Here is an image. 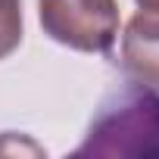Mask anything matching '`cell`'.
I'll list each match as a JSON object with an SVG mask.
<instances>
[{
  "mask_svg": "<svg viewBox=\"0 0 159 159\" xmlns=\"http://www.w3.org/2000/svg\"><path fill=\"white\" fill-rule=\"evenodd\" d=\"M38 19L50 41L78 53H106L119 38L116 0H38Z\"/></svg>",
  "mask_w": 159,
  "mask_h": 159,
  "instance_id": "1",
  "label": "cell"
},
{
  "mask_svg": "<svg viewBox=\"0 0 159 159\" xmlns=\"http://www.w3.org/2000/svg\"><path fill=\"white\" fill-rule=\"evenodd\" d=\"M159 134V91L137 84L125 91L116 106H103L100 119L91 125V137L78 153H147L143 137Z\"/></svg>",
  "mask_w": 159,
  "mask_h": 159,
  "instance_id": "2",
  "label": "cell"
},
{
  "mask_svg": "<svg viewBox=\"0 0 159 159\" xmlns=\"http://www.w3.org/2000/svg\"><path fill=\"white\" fill-rule=\"evenodd\" d=\"M122 72L134 84L159 91V10H140L122 34Z\"/></svg>",
  "mask_w": 159,
  "mask_h": 159,
  "instance_id": "3",
  "label": "cell"
},
{
  "mask_svg": "<svg viewBox=\"0 0 159 159\" xmlns=\"http://www.w3.org/2000/svg\"><path fill=\"white\" fill-rule=\"evenodd\" d=\"M22 44V0H0V59Z\"/></svg>",
  "mask_w": 159,
  "mask_h": 159,
  "instance_id": "4",
  "label": "cell"
},
{
  "mask_svg": "<svg viewBox=\"0 0 159 159\" xmlns=\"http://www.w3.org/2000/svg\"><path fill=\"white\" fill-rule=\"evenodd\" d=\"M140 10H159V0H134Z\"/></svg>",
  "mask_w": 159,
  "mask_h": 159,
  "instance_id": "5",
  "label": "cell"
}]
</instances>
